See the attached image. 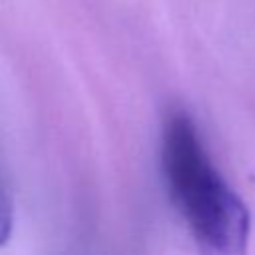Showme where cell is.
I'll list each match as a JSON object with an SVG mask.
<instances>
[{
	"label": "cell",
	"instance_id": "obj_1",
	"mask_svg": "<svg viewBox=\"0 0 255 255\" xmlns=\"http://www.w3.org/2000/svg\"><path fill=\"white\" fill-rule=\"evenodd\" d=\"M161 169L171 201L183 215L201 255H247L251 215L223 179L187 114L163 126Z\"/></svg>",
	"mask_w": 255,
	"mask_h": 255
},
{
	"label": "cell",
	"instance_id": "obj_2",
	"mask_svg": "<svg viewBox=\"0 0 255 255\" xmlns=\"http://www.w3.org/2000/svg\"><path fill=\"white\" fill-rule=\"evenodd\" d=\"M12 225H14L12 203L6 197V193L0 189V247L8 243V239L12 235Z\"/></svg>",
	"mask_w": 255,
	"mask_h": 255
}]
</instances>
